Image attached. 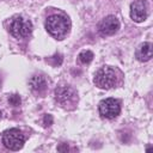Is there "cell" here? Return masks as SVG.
Segmentation results:
<instances>
[{"mask_svg": "<svg viewBox=\"0 0 153 153\" xmlns=\"http://www.w3.org/2000/svg\"><path fill=\"white\" fill-rule=\"evenodd\" d=\"M8 30L11 32V35L16 38H25L27 37L31 31H32V24L30 20L20 17V16H16L13 17L10 23H8Z\"/></svg>", "mask_w": 153, "mask_h": 153, "instance_id": "2", "label": "cell"}, {"mask_svg": "<svg viewBox=\"0 0 153 153\" xmlns=\"http://www.w3.org/2000/svg\"><path fill=\"white\" fill-rule=\"evenodd\" d=\"M71 148L68 147V145L67 143H63V145H61V146H59L57 147V151L59 152H63V151H69Z\"/></svg>", "mask_w": 153, "mask_h": 153, "instance_id": "14", "label": "cell"}, {"mask_svg": "<svg viewBox=\"0 0 153 153\" xmlns=\"http://www.w3.org/2000/svg\"><path fill=\"white\" fill-rule=\"evenodd\" d=\"M55 99L63 108H73L78 102V94L76 91L68 85L59 86L55 90Z\"/></svg>", "mask_w": 153, "mask_h": 153, "instance_id": "3", "label": "cell"}, {"mask_svg": "<svg viewBox=\"0 0 153 153\" xmlns=\"http://www.w3.org/2000/svg\"><path fill=\"white\" fill-rule=\"evenodd\" d=\"M120 26V20L115 16H108L98 24V32L102 36H112L118 31Z\"/></svg>", "mask_w": 153, "mask_h": 153, "instance_id": "7", "label": "cell"}, {"mask_svg": "<svg viewBox=\"0 0 153 153\" xmlns=\"http://www.w3.org/2000/svg\"><path fill=\"white\" fill-rule=\"evenodd\" d=\"M47 31L56 39H63L71 30V22L62 14H53L45 22Z\"/></svg>", "mask_w": 153, "mask_h": 153, "instance_id": "1", "label": "cell"}, {"mask_svg": "<svg viewBox=\"0 0 153 153\" xmlns=\"http://www.w3.org/2000/svg\"><path fill=\"white\" fill-rule=\"evenodd\" d=\"M8 102H10V104H11V105L17 106V105H19V104H20V97H19L18 94H12V96L8 98Z\"/></svg>", "mask_w": 153, "mask_h": 153, "instance_id": "12", "label": "cell"}, {"mask_svg": "<svg viewBox=\"0 0 153 153\" xmlns=\"http://www.w3.org/2000/svg\"><path fill=\"white\" fill-rule=\"evenodd\" d=\"M98 109H99V114L104 118L112 120V118H115V117H117L120 115V112H121V104L115 98H106V99H103L99 103Z\"/></svg>", "mask_w": 153, "mask_h": 153, "instance_id": "6", "label": "cell"}, {"mask_svg": "<svg viewBox=\"0 0 153 153\" xmlns=\"http://www.w3.org/2000/svg\"><path fill=\"white\" fill-rule=\"evenodd\" d=\"M148 16V5L145 0H136L130 5V18L136 22H143Z\"/></svg>", "mask_w": 153, "mask_h": 153, "instance_id": "8", "label": "cell"}, {"mask_svg": "<svg viewBox=\"0 0 153 153\" xmlns=\"http://www.w3.org/2000/svg\"><path fill=\"white\" fill-rule=\"evenodd\" d=\"M24 142L25 137L19 129H8L2 135V143L11 151H19L20 148H23Z\"/></svg>", "mask_w": 153, "mask_h": 153, "instance_id": "5", "label": "cell"}, {"mask_svg": "<svg viewBox=\"0 0 153 153\" xmlns=\"http://www.w3.org/2000/svg\"><path fill=\"white\" fill-rule=\"evenodd\" d=\"M93 81L97 87L103 90H109L114 87L116 84V73L110 67H102L96 72Z\"/></svg>", "mask_w": 153, "mask_h": 153, "instance_id": "4", "label": "cell"}, {"mask_svg": "<svg viewBox=\"0 0 153 153\" xmlns=\"http://www.w3.org/2000/svg\"><path fill=\"white\" fill-rule=\"evenodd\" d=\"M152 55H153V47L149 42L142 43L136 50V59L141 62L149 61L152 59Z\"/></svg>", "mask_w": 153, "mask_h": 153, "instance_id": "10", "label": "cell"}, {"mask_svg": "<svg viewBox=\"0 0 153 153\" xmlns=\"http://www.w3.org/2000/svg\"><path fill=\"white\" fill-rule=\"evenodd\" d=\"M78 59L81 63H90L93 59V53L91 50H82L79 55H78Z\"/></svg>", "mask_w": 153, "mask_h": 153, "instance_id": "11", "label": "cell"}, {"mask_svg": "<svg viewBox=\"0 0 153 153\" xmlns=\"http://www.w3.org/2000/svg\"><path fill=\"white\" fill-rule=\"evenodd\" d=\"M43 123H44L45 127L51 126V123H53V117H51V115H45L44 118H43Z\"/></svg>", "mask_w": 153, "mask_h": 153, "instance_id": "13", "label": "cell"}, {"mask_svg": "<svg viewBox=\"0 0 153 153\" xmlns=\"http://www.w3.org/2000/svg\"><path fill=\"white\" fill-rule=\"evenodd\" d=\"M29 86H30V88H31L33 92H36V93H38V94H42V93L45 92V90H47V87H48V84H47V80H45L44 76L36 74V75H32V76L30 78V80H29Z\"/></svg>", "mask_w": 153, "mask_h": 153, "instance_id": "9", "label": "cell"}]
</instances>
